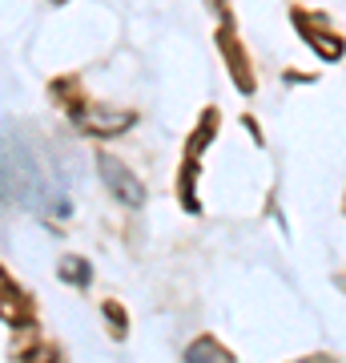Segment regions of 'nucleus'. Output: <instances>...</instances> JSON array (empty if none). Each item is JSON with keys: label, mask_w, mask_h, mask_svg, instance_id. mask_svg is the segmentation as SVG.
Segmentation results:
<instances>
[{"label": "nucleus", "mask_w": 346, "mask_h": 363, "mask_svg": "<svg viewBox=\"0 0 346 363\" xmlns=\"http://www.w3.org/2000/svg\"><path fill=\"white\" fill-rule=\"evenodd\" d=\"M97 169H101V182H105V190L121 202V206H129V210H137V206H145V182L133 174V169L125 166V162H117L113 154H97Z\"/></svg>", "instance_id": "f257e3e1"}, {"label": "nucleus", "mask_w": 346, "mask_h": 363, "mask_svg": "<svg viewBox=\"0 0 346 363\" xmlns=\"http://www.w3.org/2000/svg\"><path fill=\"white\" fill-rule=\"evenodd\" d=\"M205 359H214V363H230V359H233V351H230V347H221L218 339L202 335V339H193L190 347H185V363H205Z\"/></svg>", "instance_id": "6e6552de"}, {"label": "nucleus", "mask_w": 346, "mask_h": 363, "mask_svg": "<svg viewBox=\"0 0 346 363\" xmlns=\"http://www.w3.org/2000/svg\"><path fill=\"white\" fill-rule=\"evenodd\" d=\"M290 21L298 25L302 40H306L310 49L318 52L322 61H338V57L346 52V40L338 37V33H334L330 21H326L322 13H302V9H294V13H290Z\"/></svg>", "instance_id": "7ed1b4c3"}, {"label": "nucleus", "mask_w": 346, "mask_h": 363, "mask_svg": "<svg viewBox=\"0 0 346 363\" xmlns=\"http://www.w3.org/2000/svg\"><path fill=\"white\" fill-rule=\"evenodd\" d=\"M246 130H250V138H254L258 145L266 142V138H262V130H258V121H254V117H246Z\"/></svg>", "instance_id": "f8f14e48"}, {"label": "nucleus", "mask_w": 346, "mask_h": 363, "mask_svg": "<svg viewBox=\"0 0 346 363\" xmlns=\"http://www.w3.org/2000/svg\"><path fill=\"white\" fill-rule=\"evenodd\" d=\"M137 113L133 109H101V105H73V125L89 138H117V133L133 130Z\"/></svg>", "instance_id": "f03ea898"}, {"label": "nucleus", "mask_w": 346, "mask_h": 363, "mask_svg": "<svg viewBox=\"0 0 346 363\" xmlns=\"http://www.w3.org/2000/svg\"><path fill=\"white\" fill-rule=\"evenodd\" d=\"M105 319H109V335L113 339H125L129 335V319H125V307L117 303V298H105Z\"/></svg>", "instance_id": "9d476101"}, {"label": "nucleus", "mask_w": 346, "mask_h": 363, "mask_svg": "<svg viewBox=\"0 0 346 363\" xmlns=\"http://www.w3.org/2000/svg\"><path fill=\"white\" fill-rule=\"evenodd\" d=\"M33 186H37V166H33V157H28L25 150L13 154V142H4V198H8V202H28Z\"/></svg>", "instance_id": "20e7f679"}, {"label": "nucleus", "mask_w": 346, "mask_h": 363, "mask_svg": "<svg viewBox=\"0 0 346 363\" xmlns=\"http://www.w3.org/2000/svg\"><path fill=\"white\" fill-rule=\"evenodd\" d=\"M4 323L8 327H33V303L25 298L21 286H13V279L4 274Z\"/></svg>", "instance_id": "0eeeda50"}, {"label": "nucleus", "mask_w": 346, "mask_h": 363, "mask_svg": "<svg viewBox=\"0 0 346 363\" xmlns=\"http://www.w3.org/2000/svg\"><path fill=\"white\" fill-rule=\"evenodd\" d=\"M57 274H61L69 286H89L93 283V267L85 259H77V255H64V259L57 262Z\"/></svg>", "instance_id": "1a4fd4ad"}, {"label": "nucleus", "mask_w": 346, "mask_h": 363, "mask_svg": "<svg viewBox=\"0 0 346 363\" xmlns=\"http://www.w3.org/2000/svg\"><path fill=\"white\" fill-rule=\"evenodd\" d=\"M209 4H214V13H218L221 21H233L230 16V0H209Z\"/></svg>", "instance_id": "9b49d317"}, {"label": "nucleus", "mask_w": 346, "mask_h": 363, "mask_svg": "<svg viewBox=\"0 0 346 363\" xmlns=\"http://www.w3.org/2000/svg\"><path fill=\"white\" fill-rule=\"evenodd\" d=\"M218 49H221V57H226L230 81L246 93V97H250L258 81H254V69H250V57H246L242 40H238V33H233V21H221V28H218Z\"/></svg>", "instance_id": "39448f33"}, {"label": "nucleus", "mask_w": 346, "mask_h": 363, "mask_svg": "<svg viewBox=\"0 0 346 363\" xmlns=\"http://www.w3.org/2000/svg\"><path fill=\"white\" fill-rule=\"evenodd\" d=\"M218 125H221V113L209 105L202 117H197V125H193V133H190V142H185V157H193V162H202V150L214 138H218Z\"/></svg>", "instance_id": "423d86ee"}, {"label": "nucleus", "mask_w": 346, "mask_h": 363, "mask_svg": "<svg viewBox=\"0 0 346 363\" xmlns=\"http://www.w3.org/2000/svg\"><path fill=\"white\" fill-rule=\"evenodd\" d=\"M342 214H346V198H342Z\"/></svg>", "instance_id": "ddd939ff"}]
</instances>
